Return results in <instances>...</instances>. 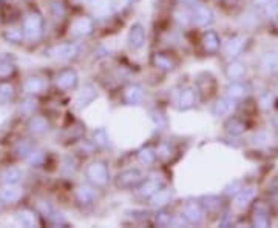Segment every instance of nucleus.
Masks as SVG:
<instances>
[{
	"label": "nucleus",
	"mask_w": 278,
	"mask_h": 228,
	"mask_svg": "<svg viewBox=\"0 0 278 228\" xmlns=\"http://www.w3.org/2000/svg\"><path fill=\"white\" fill-rule=\"evenodd\" d=\"M265 12L268 17H275V15L278 14V0H272V2H269L265 6Z\"/></svg>",
	"instance_id": "nucleus-40"
},
{
	"label": "nucleus",
	"mask_w": 278,
	"mask_h": 228,
	"mask_svg": "<svg viewBox=\"0 0 278 228\" xmlns=\"http://www.w3.org/2000/svg\"><path fill=\"white\" fill-rule=\"evenodd\" d=\"M144 182V176L139 170L130 168L118 174L116 177V187L118 188H133Z\"/></svg>",
	"instance_id": "nucleus-3"
},
{
	"label": "nucleus",
	"mask_w": 278,
	"mask_h": 228,
	"mask_svg": "<svg viewBox=\"0 0 278 228\" xmlns=\"http://www.w3.org/2000/svg\"><path fill=\"white\" fill-rule=\"evenodd\" d=\"M224 129H226V133L229 136H241L244 131H246V123L238 117H232V119H229L226 122Z\"/></svg>",
	"instance_id": "nucleus-23"
},
{
	"label": "nucleus",
	"mask_w": 278,
	"mask_h": 228,
	"mask_svg": "<svg viewBox=\"0 0 278 228\" xmlns=\"http://www.w3.org/2000/svg\"><path fill=\"white\" fill-rule=\"evenodd\" d=\"M260 65H261V70L268 74H274L278 71V53H274V51H269L266 54H263L260 60Z\"/></svg>",
	"instance_id": "nucleus-16"
},
{
	"label": "nucleus",
	"mask_w": 278,
	"mask_h": 228,
	"mask_svg": "<svg viewBox=\"0 0 278 228\" xmlns=\"http://www.w3.org/2000/svg\"><path fill=\"white\" fill-rule=\"evenodd\" d=\"M12 73H14V65L6 59H0V79H6Z\"/></svg>",
	"instance_id": "nucleus-37"
},
{
	"label": "nucleus",
	"mask_w": 278,
	"mask_h": 228,
	"mask_svg": "<svg viewBox=\"0 0 278 228\" xmlns=\"http://www.w3.org/2000/svg\"><path fill=\"white\" fill-rule=\"evenodd\" d=\"M269 2H272V0H254V5L255 6H261V8H265Z\"/></svg>",
	"instance_id": "nucleus-46"
},
{
	"label": "nucleus",
	"mask_w": 278,
	"mask_h": 228,
	"mask_svg": "<svg viewBox=\"0 0 278 228\" xmlns=\"http://www.w3.org/2000/svg\"><path fill=\"white\" fill-rule=\"evenodd\" d=\"M97 97V93H96V88L91 85V84H85L80 91L77 93L76 96V107L77 108H85L87 105H90L94 99Z\"/></svg>",
	"instance_id": "nucleus-8"
},
{
	"label": "nucleus",
	"mask_w": 278,
	"mask_h": 228,
	"mask_svg": "<svg viewBox=\"0 0 278 228\" xmlns=\"http://www.w3.org/2000/svg\"><path fill=\"white\" fill-rule=\"evenodd\" d=\"M207 211H215L220 205H221V201H220V198H217V196H207V198H204L203 199V204H201Z\"/></svg>",
	"instance_id": "nucleus-38"
},
{
	"label": "nucleus",
	"mask_w": 278,
	"mask_h": 228,
	"mask_svg": "<svg viewBox=\"0 0 278 228\" xmlns=\"http://www.w3.org/2000/svg\"><path fill=\"white\" fill-rule=\"evenodd\" d=\"M241 190H243L241 182H240V181H235V182H232L231 185H229V187L226 188V194H229V196H237V194H238Z\"/></svg>",
	"instance_id": "nucleus-42"
},
{
	"label": "nucleus",
	"mask_w": 278,
	"mask_h": 228,
	"mask_svg": "<svg viewBox=\"0 0 278 228\" xmlns=\"http://www.w3.org/2000/svg\"><path fill=\"white\" fill-rule=\"evenodd\" d=\"M22 29L26 39L29 40H36L40 37L42 31H43V19L39 12H29L25 15Z\"/></svg>",
	"instance_id": "nucleus-2"
},
{
	"label": "nucleus",
	"mask_w": 278,
	"mask_h": 228,
	"mask_svg": "<svg viewBox=\"0 0 278 228\" xmlns=\"http://www.w3.org/2000/svg\"><path fill=\"white\" fill-rule=\"evenodd\" d=\"M25 159L29 162V164H34V165H36V164H39V162L43 159V154H42L40 151H34V150H31V151H29V154H28Z\"/></svg>",
	"instance_id": "nucleus-43"
},
{
	"label": "nucleus",
	"mask_w": 278,
	"mask_h": 228,
	"mask_svg": "<svg viewBox=\"0 0 278 228\" xmlns=\"http://www.w3.org/2000/svg\"><path fill=\"white\" fill-rule=\"evenodd\" d=\"M179 2H184V3H192V2H195V0H179Z\"/></svg>",
	"instance_id": "nucleus-48"
},
{
	"label": "nucleus",
	"mask_w": 278,
	"mask_h": 228,
	"mask_svg": "<svg viewBox=\"0 0 278 228\" xmlns=\"http://www.w3.org/2000/svg\"><path fill=\"white\" fill-rule=\"evenodd\" d=\"M51 12H53V15L56 19H60L62 15L65 14V8L60 2H53L51 3Z\"/></svg>",
	"instance_id": "nucleus-44"
},
{
	"label": "nucleus",
	"mask_w": 278,
	"mask_h": 228,
	"mask_svg": "<svg viewBox=\"0 0 278 228\" xmlns=\"http://www.w3.org/2000/svg\"><path fill=\"white\" fill-rule=\"evenodd\" d=\"M76 199L80 204H90L94 199V191L91 190V187L88 185H80L76 188Z\"/></svg>",
	"instance_id": "nucleus-29"
},
{
	"label": "nucleus",
	"mask_w": 278,
	"mask_h": 228,
	"mask_svg": "<svg viewBox=\"0 0 278 228\" xmlns=\"http://www.w3.org/2000/svg\"><path fill=\"white\" fill-rule=\"evenodd\" d=\"M272 125H274V126H275V128L278 129V114H277V116H275V117L272 119Z\"/></svg>",
	"instance_id": "nucleus-47"
},
{
	"label": "nucleus",
	"mask_w": 278,
	"mask_h": 228,
	"mask_svg": "<svg viewBox=\"0 0 278 228\" xmlns=\"http://www.w3.org/2000/svg\"><path fill=\"white\" fill-rule=\"evenodd\" d=\"M244 43H246V40H244L243 36H234V37H231V39L226 42V45H224L226 56L231 57V59L240 56L241 51H243V48H244Z\"/></svg>",
	"instance_id": "nucleus-13"
},
{
	"label": "nucleus",
	"mask_w": 278,
	"mask_h": 228,
	"mask_svg": "<svg viewBox=\"0 0 278 228\" xmlns=\"http://www.w3.org/2000/svg\"><path fill=\"white\" fill-rule=\"evenodd\" d=\"M251 224L254 227H260V228H265L269 227V216L266 215V210L263 207H255L252 218H251Z\"/></svg>",
	"instance_id": "nucleus-26"
},
{
	"label": "nucleus",
	"mask_w": 278,
	"mask_h": 228,
	"mask_svg": "<svg viewBox=\"0 0 278 228\" xmlns=\"http://www.w3.org/2000/svg\"><path fill=\"white\" fill-rule=\"evenodd\" d=\"M156 156L159 159H167L170 156V145L169 143H161L156 150Z\"/></svg>",
	"instance_id": "nucleus-41"
},
{
	"label": "nucleus",
	"mask_w": 278,
	"mask_h": 228,
	"mask_svg": "<svg viewBox=\"0 0 278 228\" xmlns=\"http://www.w3.org/2000/svg\"><path fill=\"white\" fill-rule=\"evenodd\" d=\"M275 91H277V94H278V82H277V85H275Z\"/></svg>",
	"instance_id": "nucleus-49"
},
{
	"label": "nucleus",
	"mask_w": 278,
	"mask_h": 228,
	"mask_svg": "<svg viewBox=\"0 0 278 228\" xmlns=\"http://www.w3.org/2000/svg\"><path fill=\"white\" fill-rule=\"evenodd\" d=\"M224 74H226V77H227L229 80L243 79L244 74H246V67H244V65H243L241 62L234 60V62H231V63H229L227 67H226Z\"/></svg>",
	"instance_id": "nucleus-19"
},
{
	"label": "nucleus",
	"mask_w": 278,
	"mask_h": 228,
	"mask_svg": "<svg viewBox=\"0 0 278 228\" xmlns=\"http://www.w3.org/2000/svg\"><path fill=\"white\" fill-rule=\"evenodd\" d=\"M196 101V96H195V90L193 88H184L179 94V99H178V107L179 110H189L195 105Z\"/></svg>",
	"instance_id": "nucleus-24"
},
{
	"label": "nucleus",
	"mask_w": 278,
	"mask_h": 228,
	"mask_svg": "<svg viewBox=\"0 0 278 228\" xmlns=\"http://www.w3.org/2000/svg\"><path fill=\"white\" fill-rule=\"evenodd\" d=\"M201 43H203V48H204V51L210 53V54H215L220 51V48H221V40H220V36L217 34L215 31H206L203 37H201Z\"/></svg>",
	"instance_id": "nucleus-9"
},
{
	"label": "nucleus",
	"mask_w": 278,
	"mask_h": 228,
	"mask_svg": "<svg viewBox=\"0 0 278 228\" xmlns=\"http://www.w3.org/2000/svg\"><path fill=\"white\" fill-rule=\"evenodd\" d=\"M93 28H94L93 19L82 15V17H77V19L73 20V23L70 26V32H71V36H74V37H84V36L91 34Z\"/></svg>",
	"instance_id": "nucleus-5"
},
{
	"label": "nucleus",
	"mask_w": 278,
	"mask_h": 228,
	"mask_svg": "<svg viewBox=\"0 0 278 228\" xmlns=\"http://www.w3.org/2000/svg\"><path fill=\"white\" fill-rule=\"evenodd\" d=\"M255 198V187H243V190L235 196V205L238 208H246Z\"/></svg>",
	"instance_id": "nucleus-20"
},
{
	"label": "nucleus",
	"mask_w": 278,
	"mask_h": 228,
	"mask_svg": "<svg viewBox=\"0 0 278 228\" xmlns=\"http://www.w3.org/2000/svg\"><path fill=\"white\" fill-rule=\"evenodd\" d=\"M28 129H29L31 134L40 136V134L46 133L48 122L43 117H40V116H34V117H31V120L28 122Z\"/></svg>",
	"instance_id": "nucleus-25"
},
{
	"label": "nucleus",
	"mask_w": 278,
	"mask_h": 228,
	"mask_svg": "<svg viewBox=\"0 0 278 228\" xmlns=\"http://www.w3.org/2000/svg\"><path fill=\"white\" fill-rule=\"evenodd\" d=\"M77 84V74L73 70H63L56 77V87L59 90H71Z\"/></svg>",
	"instance_id": "nucleus-12"
},
{
	"label": "nucleus",
	"mask_w": 278,
	"mask_h": 228,
	"mask_svg": "<svg viewBox=\"0 0 278 228\" xmlns=\"http://www.w3.org/2000/svg\"><path fill=\"white\" fill-rule=\"evenodd\" d=\"M181 218L189 222V224H193V225H198L203 222V218H204V210H203V205L196 204V202H189L183 207V211H181Z\"/></svg>",
	"instance_id": "nucleus-4"
},
{
	"label": "nucleus",
	"mask_w": 278,
	"mask_h": 228,
	"mask_svg": "<svg viewBox=\"0 0 278 228\" xmlns=\"http://www.w3.org/2000/svg\"><path fill=\"white\" fill-rule=\"evenodd\" d=\"M248 93H249V87L243 82H238V80H232V82L226 87V96L232 101L244 99V97L248 96Z\"/></svg>",
	"instance_id": "nucleus-11"
},
{
	"label": "nucleus",
	"mask_w": 278,
	"mask_h": 228,
	"mask_svg": "<svg viewBox=\"0 0 278 228\" xmlns=\"http://www.w3.org/2000/svg\"><path fill=\"white\" fill-rule=\"evenodd\" d=\"M192 22L198 26H207L214 22V12L206 5H195L192 8Z\"/></svg>",
	"instance_id": "nucleus-6"
},
{
	"label": "nucleus",
	"mask_w": 278,
	"mask_h": 228,
	"mask_svg": "<svg viewBox=\"0 0 278 228\" xmlns=\"http://www.w3.org/2000/svg\"><path fill=\"white\" fill-rule=\"evenodd\" d=\"M272 107V94L266 93L260 97V108H263V110H269Z\"/></svg>",
	"instance_id": "nucleus-45"
},
{
	"label": "nucleus",
	"mask_w": 278,
	"mask_h": 228,
	"mask_svg": "<svg viewBox=\"0 0 278 228\" xmlns=\"http://www.w3.org/2000/svg\"><path fill=\"white\" fill-rule=\"evenodd\" d=\"M79 53V46L76 43H62V45H56L53 46L48 54L54 59H60V60H68L71 57H74Z\"/></svg>",
	"instance_id": "nucleus-7"
},
{
	"label": "nucleus",
	"mask_w": 278,
	"mask_h": 228,
	"mask_svg": "<svg viewBox=\"0 0 278 228\" xmlns=\"http://www.w3.org/2000/svg\"><path fill=\"white\" fill-rule=\"evenodd\" d=\"M23 88L28 93H40L45 88V82L40 77H28L23 84Z\"/></svg>",
	"instance_id": "nucleus-30"
},
{
	"label": "nucleus",
	"mask_w": 278,
	"mask_h": 228,
	"mask_svg": "<svg viewBox=\"0 0 278 228\" xmlns=\"http://www.w3.org/2000/svg\"><path fill=\"white\" fill-rule=\"evenodd\" d=\"M232 107H234L232 99H229V97H220L214 104V107H212V113H214V116H224V114L231 111Z\"/></svg>",
	"instance_id": "nucleus-27"
},
{
	"label": "nucleus",
	"mask_w": 278,
	"mask_h": 228,
	"mask_svg": "<svg viewBox=\"0 0 278 228\" xmlns=\"http://www.w3.org/2000/svg\"><path fill=\"white\" fill-rule=\"evenodd\" d=\"M114 8H116L114 0H91V9L99 17H107Z\"/></svg>",
	"instance_id": "nucleus-15"
},
{
	"label": "nucleus",
	"mask_w": 278,
	"mask_h": 228,
	"mask_svg": "<svg viewBox=\"0 0 278 228\" xmlns=\"http://www.w3.org/2000/svg\"><path fill=\"white\" fill-rule=\"evenodd\" d=\"M162 187L161 181L158 177H150V179H147V181H144L139 187V196L142 198H152L153 194Z\"/></svg>",
	"instance_id": "nucleus-17"
},
{
	"label": "nucleus",
	"mask_w": 278,
	"mask_h": 228,
	"mask_svg": "<svg viewBox=\"0 0 278 228\" xmlns=\"http://www.w3.org/2000/svg\"><path fill=\"white\" fill-rule=\"evenodd\" d=\"M153 65L159 70H164V71H170L175 68L176 62L173 60V57H170L169 54H164V53H156L153 54Z\"/></svg>",
	"instance_id": "nucleus-22"
},
{
	"label": "nucleus",
	"mask_w": 278,
	"mask_h": 228,
	"mask_svg": "<svg viewBox=\"0 0 278 228\" xmlns=\"http://www.w3.org/2000/svg\"><path fill=\"white\" fill-rule=\"evenodd\" d=\"M155 224L158 227H167L172 224V216L166 213V211H159V213L155 215Z\"/></svg>",
	"instance_id": "nucleus-39"
},
{
	"label": "nucleus",
	"mask_w": 278,
	"mask_h": 228,
	"mask_svg": "<svg viewBox=\"0 0 278 228\" xmlns=\"http://www.w3.org/2000/svg\"><path fill=\"white\" fill-rule=\"evenodd\" d=\"M15 221H17V224H20L22 227H36L37 225L34 213L29 210L17 211V213H15Z\"/></svg>",
	"instance_id": "nucleus-28"
},
{
	"label": "nucleus",
	"mask_w": 278,
	"mask_h": 228,
	"mask_svg": "<svg viewBox=\"0 0 278 228\" xmlns=\"http://www.w3.org/2000/svg\"><path fill=\"white\" fill-rule=\"evenodd\" d=\"M25 37L23 29H15V28H9L5 31V39L12 42V43H19L22 39Z\"/></svg>",
	"instance_id": "nucleus-35"
},
{
	"label": "nucleus",
	"mask_w": 278,
	"mask_h": 228,
	"mask_svg": "<svg viewBox=\"0 0 278 228\" xmlns=\"http://www.w3.org/2000/svg\"><path fill=\"white\" fill-rule=\"evenodd\" d=\"M155 159H156V151L150 148V146H145V148H141L138 151V160L144 165H152Z\"/></svg>",
	"instance_id": "nucleus-31"
},
{
	"label": "nucleus",
	"mask_w": 278,
	"mask_h": 228,
	"mask_svg": "<svg viewBox=\"0 0 278 228\" xmlns=\"http://www.w3.org/2000/svg\"><path fill=\"white\" fill-rule=\"evenodd\" d=\"M127 40H128V46L132 48V50H139V48H142V45L145 42V31H144L142 25L136 23L130 28Z\"/></svg>",
	"instance_id": "nucleus-10"
},
{
	"label": "nucleus",
	"mask_w": 278,
	"mask_h": 228,
	"mask_svg": "<svg viewBox=\"0 0 278 228\" xmlns=\"http://www.w3.org/2000/svg\"><path fill=\"white\" fill-rule=\"evenodd\" d=\"M22 198V190L14 187V184H6V187L0 188V201L2 202H17Z\"/></svg>",
	"instance_id": "nucleus-18"
},
{
	"label": "nucleus",
	"mask_w": 278,
	"mask_h": 228,
	"mask_svg": "<svg viewBox=\"0 0 278 228\" xmlns=\"http://www.w3.org/2000/svg\"><path fill=\"white\" fill-rule=\"evenodd\" d=\"M93 139H94V143L97 146H107L108 145V134L104 128H99L96 129V131L93 133Z\"/></svg>",
	"instance_id": "nucleus-36"
},
{
	"label": "nucleus",
	"mask_w": 278,
	"mask_h": 228,
	"mask_svg": "<svg viewBox=\"0 0 278 228\" xmlns=\"http://www.w3.org/2000/svg\"><path fill=\"white\" fill-rule=\"evenodd\" d=\"M20 179V170L15 167H9L2 173V181L5 184H15Z\"/></svg>",
	"instance_id": "nucleus-32"
},
{
	"label": "nucleus",
	"mask_w": 278,
	"mask_h": 228,
	"mask_svg": "<svg viewBox=\"0 0 278 228\" xmlns=\"http://www.w3.org/2000/svg\"><path fill=\"white\" fill-rule=\"evenodd\" d=\"M85 174L88 177V181L96 187H104L110 181V170H108L107 164H104V162H101V160L91 162L85 170Z\"/></svg>",
	"instance_id": "nucleus-1"
},
{
	"label": "nucleus",
	"mask_w": 278,
	"mask_h": 228,
	"mask_svg": "<svg viewBox=\"0 0 278 228\" xmlns=\"http://www.w3.org/2000/svg\"><path fill=\"white\" fill-rule=\"evenodd\" d=\"M14 88L9 84H0V104H6L12 99Z\"/></svg>",
	"instance_id": "nucleus-33"
},
{
	"label": "nucleus",
	"mask_w": 278,
	"mask_h": 228,
	"mask_svg": "<svg viewBox=\"0 0 278 228\" xmlns=\"http://www.w3.org/2000/svg\"><path fill=\"white\" fill-rule=\"evenodd\" d=\"M122 99L127 105H138L144 99V90L139 85H130L125 88Z\"/></svg>",
	"instance_id": "nucleus-14"
},
{
	"label": "nucleus",
	"mask_w": 278,
	"mask_h": 228,
	"mask_svg": "<svg viewBox=\"0 0 278 228\" xmlns=\"http://www.w3.org/2000/svg\"><path fill=\"white\" fill-rule=\"evenodd\" d=\"M175 19L181 23V25H187L189 22H192V9H186V8H178L175 11Z\"/></svg>",
	"instance_id": "nucleus-34"
},
{
	"label": "nucleus",
	"mask_w": 278,
	"mask_h": 228,
	"mask_svg": "<svg viewBox=\"0 0 278 228\" xmlns=\"http://www.w3.org/2000/svg\"><path fill=\"white\" fill-rule=\"evenodd\" d=\"M172 199V191L167 188H159L153 196L150 198V204L155 208H164Z\"/></svg>",
	"instance_id": "nucleus-21"
}]
</instances>
